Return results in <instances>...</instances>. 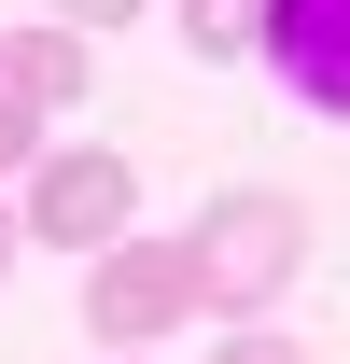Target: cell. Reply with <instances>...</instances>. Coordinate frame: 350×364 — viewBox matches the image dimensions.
I'll list each match as a JSON object with an SVG mask.
<instances>
[{
  "label": "cell",
  "mask_w": 350,
  "mask_h": 364,
  "mask_svg": "<svg viewBox=\"0 0 350 364\" xmlns=\"http://www.w3.org/2000/svg\"><path fill=\"white\" fill-rule=\"evenodd\" d=\"M211 309V280H196V238H112L85 267V336L98 350H154L182 322Z\"/></svg>",
  "instance_id": "2"
},
{
  "label": "cell",
  "mask_w": 350,
  "mask_h": 364,
  "mask_svg": "<svg viewBox=\"0 0 350 364\" xmlns=\"http://www.w3.org/2000/svg\"><path fill=\"white\" fill-rule=\"evenodd\" d=\"M196 280H211V309H280V294H295V267H308V210L295 196H280V182H238V196H211V210H196Z\"/></svg>",
  "instance_id": "1"
},
{
  "label": "cell",
  "mask_w": 350,
  "mask_h": 364,
  "mask_svg": "<svg viewBox=\"0 0 350 364\" xmlns=\"http://www.w3.org/2000/svg\"><path fill=\"white\" fill-rule=\"evenodd\" d=\"M28 238L98 267L112 238H140V168H127V154H98V140H56L43 168H28Z\"/></svg>",
  "instance_id": "3"
},
{
  "label": "cell",
  "mask_w": 350,
  "mask_h": 364,
  "mask_svg": "<svg viewBox=\"0 0 350 364\" xmlns=\"http://www.w3.org/2000/svg\"><path fill=\"white\" fill-rule=\"evenodd\" d=\"M14 252H28V210H0V280H14Z\"/></svg>",
  "instance_id": "10"
},
{
  "label": "cell",
  "mask_w": 350,
  "mask_h": 364,
  "mask_svg": "<svg viewBox=\"0 0 350 364\" xmlns=\"http://www.w3.org/2000/svg\"><path fill=\"white\" fill-rule=\"evenodd\" d=\"M85 70H98L85 28H14V85H28V112H70V98H85Z\"/></svg>",
  "instance_id": "5"
},
{
  "label": "cell",
  "mask_w": 350,
  "mask_h": 364,
  "mask_svg": "<svg viewBox=\"0 0 350 364\" xmlns=\"http://www.w3.org/2000/svg\"><path fill=\"white\" fill-rule=\"evenodd\" d=\"M211 364H322V350H295V336H266V322H253V336H224Z\"/></svg>",
  "instance_id": "8"
},
{
  "label": "cell",
  "mask_w": 350,
  "mask_h": 364,
  "mask_svg": "<svg viewBox=\"0 0 350 364\" xmlns=\"http://www.w3.org/2000/svg\"><path fill=\"white\" fill-rule=\"evenodd\" d=\"M266 70L308 112H350V0H266Z\"/></svg>",
  "instance_id": "4"
},
{
  "label": "cell",
  "mask_w": 350,
  "mask_h": 364,
  "mask_svg": "<svg viewBox=\"0 0 350 364\" xmlns=\"http://www.w3.org/2000/svg\"><path fill=\"white\" fill-rule=\"evenodd\" d=\"M56 140H43V112H28V85H14V28H0V168H43Z\"/></svg>",
  "instance_id": "7"
},
{
  "label": "cell",
  "mask_w": 350,
  "mask_h": 364,
  "mask_svg": "<svg viewBox=\"0 0 350 364\" xmlns=\"http://www.w3.org/2000/svg\"><path fill=\"white\" fill-rule=\"evenodd\" d=\"M196 56H266V0H169Z\"/></svg>",
  "instance_id": "6"
},
{
  "label": "cell",
  "mask_w": 350,
  "mask_h": 364,
  "mask_svg": "<svg viewBox=\"0 0 350 364\" xmlns=\"http://www.w3.org/2000/svg\"><path fill=\"white\" fill-rule=\"evenodd\" d=\"M56 28H85V43H98V28H140V0H56Z\"/></svg>",
  "instance_id": "9"
}]
</instances>
